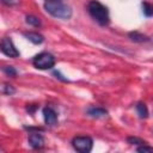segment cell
<instances>
[{
    "label": "cell",
    "mask_w": 153,
    "mask_h": 153,
    "mask_svg": "<svg viewBox=\"0 0 153 153\" xmlns=\"http://www.w3.org/2000/svg\"><path fill=\"white\" fill-rule=\"evenodd\" d=\"M45 11L55 18L69 19L72 17V8L63 2V0H45Z\"/></svg>",
    "instance_id": "obj_1"
},
{
    "label": "cell",
    "mask_w": 153,
    "mask_h": 153,
    "mask_svg": "<svg viewBox=\"0 0 153 153\" xmlns=\"http://www.w3.org/2000/svg\"><path fill=\"white\" fill-rule=\"evenodd\" d=\"M87 11L90 16L99 24V25H108L110 22V16L108 8L97 0H91L87 4Z\"/></svg>",
    "instance_id": "obj_2"
},
{
    "label": "cell",
    "mask_w": 153,
    "mask_h": 153,
    "mask_svg": "<svg viewBox=\"0 0 153 153\" xmlns=\"http://www.w3.org/2000/svg\"><path fill=\"white\" fill-rule=\"evenodd\" d=\"M32 63L38 69H50L55 65V57L49 53H41L33 57Z\"/></svg>",
    "instance_id": "obj_3"
},
{
    "label": "cell",
    "mask_w": 153,
    "mask_h": 153,
    "mask_svg": "<svg viewBox=\"0 0 153 153\" xmlns=\"http://www.w3.org/2000/svg\"><path fill=\"white\" fill-rule=\"evenodd\" d=\"M72 146L80 153H88L93 147V140L90 136H76L72 140Z\"/></svg>",
    "instance_id": "obj_4"
},
{
    "label": "cell",
    "mask_w": 153,
    "mask_h": 153,
    "mask_svg": "<svg viewBox=\"0 0 153 153\" xmlns=\"http://www.w3.org/2000/svg\"><path fill=\"white\" fill-rule=\"evenodd\" d=\"M1 51H2L6 56H8V57L16 59V57L19 56V51H18L17 48L14 47L12 39L8 38V37L2 38V41H1Z\"/></svg>",
    "instance_id": "obj_5"
},
{
    "label": "cell",
    "mask_w": 153,
    "mask_h": 153,
    "mask_svg": "<svg viewBox=\"0 0 153 153\" xmlns=\"http://www.w3.org/2000/svg\"><path fill=\"white\" fill-rule=\"evenodd\" d=\"M43 116H44V122H45L47 126L53 127V126L56 124V122H57V114L55 112L54 109H51L49 106L44 108L43 109Z\"/></svg>",
    "instance_id": "obj_6"
},
{
    "label": "cell",
    "mask_w": 153,
    "mask_h": 153,
    "mask_svg": "<svg viewBox=\"0 0 153 153\" xmlns=\"http://www.w3.org/2000/svg\"><path fill=\"white\" fill-rule=\"evenodd\" d=\"M29 143L35 149H41L44 146V137L39 133H30L29 135Z\"/></svg>",
    "instance_id": "obj_7"
},
{
    "label": "cell",
    "mask_w": 153,
    "mask_h": 153,
    "mask_svg": "<svg viewBox=\"0 0 153 153\" xmlns=\"http://www.w3.org/2000/svg\"><path fill=\"white\" fill-rule=\"evenodd\" d=\"M87 115L93 117V118H102V117H105L108 115V111L103 108H90L87 110Z\"/></svg>",
    "instance_id": "obj_8"
},
{
    "label": "cell",
    "mask_w": 153,
    "mask_h": 153,
    "mask_svg": "<svg viewBox=\"0 0 153 153\" xmlns=\"http://www.w3.org/2000/svg\"><path fill=\"white\" fill-rule=\"evenodd\" d=\"M24 36L30 41L32 42L33 44H41L43 41H44V37L42 35H39L38 32H25Z\"/></svg>",
    "instance_id": "obj_9"
},
{
    "label": "cell",
    "mask_w": 153,
    "mask_h": 153,
    "mask_svg": "<svg viewBox=\"0 0 153 153\" xmlns=\"http://www.w3.org/2000/svg\"><path fill=\"white\" fill-rule=\"evenodd\" d=\"M129 38L134 42H139V43H142V42H147L148 41V37L137 32V31H134V32H130L129 33Z\"/></svg>",
    "instance_id": "obj_10"
},
{
    "label": "cell",
    "mask_w": 153,
    "mask_h": 153,
    "mask_svg": "<svg viewBox=\"0 0 153 153\" xmlns=\"http://www.w3.org/2000/svg\"><path fill=\"white\" fill-rule=\"evenodd\" d=\"M136 111L140 118H146L148 116V109L145 103H137L136 104Z\"/></svg>",
    "instance_id": "obj_11"
},
{
    "label": "cell",
    "mask_w": 153,
    "mask_h": 153,
    "mask_svg": "<svg viewBox=\"0 0 153 153\" xmlns=\"http://www.w3.org/2000/svg\"><path fill=\"white\" fill-rule=\"evenodd\" d=\"M142 12L146 17H152L153 16V4L142 2Z\"/></svg>",
    "instance_id": "obj_12"
},
{
    "label": "cell",
    "mask_w": 153,
    "mask_h": 153,
    "mask_svg": "<svg viewBox=\"0 0 153 153\" xmlns=\"http://www.w3.org/2000/svg\"><path fill=\"white\" fill-rule=\"evenodd\" d=\"M26 23L32 26H41V20L35 16H26Z\"/></svg>",
    "instance_id": "obj_13"
},
{
    "label": "cell",
    "mask_w": 153,
    "mask_h": 153,
    "mask_svg": "<svg viewBox=\"0 0 153 153\" xmlns=\"http://www.w3.org/2000/svg\"><path fill=\"white\" fill-rule=\"evenodd\" d=\"M127 141H128V143H130V145H139V146L146 145V141H143V140H141V139H139V137H136V136H129V137L127 139Z\"/></svg>",
    "instance_id": "obj_14"
},
{
    "label": "cell",
    "mask_w": 153,
    "mask_h": 153,
    "mask_svg": "<svg viewBox=\"0 0 153 153\" xmlns=\"http://www.w3.org/2000/svg\"><path fill=\"white\" fill-rule=\"evenodd\" d=\"M14 92H16V88H14L12 85H10V84H4V86H2V93H4V94L11 96V94H13Z\"/></svg>",
    "instance_id": "obj_15"
},
{
    "label": "cell",
    "mask_w": 153,
    "mask_h": 153,
    "mask_svg": "<svg viewBox=\"0 0 153 153\" xmlns=\"http://www.w3.org/2000/svg\"><path fill=\"white\" fill-rule=\"evenodd\" d=\"M2 71H4L7 75H10V76H16V75H17V71H16L14 67H12V66H4V67H2Z\"/></svg>",
    "instance_id": "obj_16"
},
{
    "label": "cell",
    "mask_w": 153,
    "mask_h": 153,
    "mask_svg": "<svg viewBox=\"0 0 153 153\" xmlns=\"http://www.w3.org/2000/svg\"><path fill=\"white\" fill-rule=\"evenodd\" d=\"M137 152H151L153 153V147H149V146H146V145H141L140 147L136 148Z\"/></svg>",
    "instance_id": "obj_17"
},
{
    "label": "cell",
    "mask_w": 153,
    "mask_h": 153,
    "mask_svg": "<svg viewBox=\"0 0 153 153\" xmlns=\"http://www.w3.org/2000/svg\"><path fill=\"white\" fill-rule=\"evenodd\" d=\"M1 1H2V4H5V5H8V6L14 4V1H13V0H1Z\"/></svg>",
    "instance_id": "obj_18"
}]
</instances>
